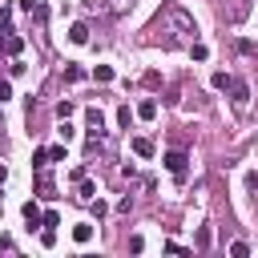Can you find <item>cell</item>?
I'll return each instance as SVG.
<instances>
[{
    "label": "cell",
    "instance_id": "cell-1",
    "mask_svg": "<svg viewBox=\"0 0 258 258\" xmlns=\"http://www.w3.org/2000/svg\"><path fill=\"white\" fill-rule=\"evenodd\" d=\"M85 8L89 12H125V8H133V0H85Z\"/></svg>",
    "mask_w": 258,
    "mask_h": 258
},
{
    "label": "cell",
    "instance_id": "cell-2",
    "mask_svg": "<svg viewBox=\"0 0 258 258\" xmlns=\"http://www.w3.org/2000/svg\"><path fill=\"white\" fill-rule=\"evenodd\" d=\"M161 161H165V169H169V173H173V177H177V181H181V177H185V161H189V157H185V153H181V149H173V153H165V157H161Z\"/></svg>",
    "mask_w": 258,
    "mask_h": 258
},
{
    "label": "cell",
    "instance_id": "cell-3",
    "mask_svg": "<svg viewBox=\"0 0 258 258\" xmlns=\"http://www.w3.org/2000/svg\"><path fill=\"white\" fill-rule=\"evenodd\" d=\"M230 93H234V105H238V109H246V101H250L246 81H234V77H230Z\"/></svg>",
    "mask_w": 258,
    "mask_h": 258
},
{
    "label": "cell",
    "instance_id": "cell-4",
    "mask_svg": "<svg viewBox=\"0 0 258 258\" xmlns=\"http://www.w3.org/2000/svg\"><path fill=\"white\" fill-rule=\"evenodd\" d=\"M20 8H24L32 20H44V16H48V4H44V0H20Z\"/></svg>",
    "mask_w": 258,
    "mask_h": 258
},
{
    "label": "cell",
    "instance_id": "cell-5",
    "mask_svg": "<svg viewBox=\"0 0 258 258\" xmlns=\"http://www.w3.org/2000/svg\"><path fill=\"white\" fill-rule=\"evenodd\" d=\"M73 242H77V246L93 242V222H77V226H73Z\"/></svg>",
    "mask_w": 258,
    "mask_h": 258
},
{
    "label": "cell",
    "instance_id": "cell-6",
    "mask_svg": "<svg viewBox=\"0 0 258 258\" xmlns=\"http://www.w3.org/2000/svg\"><path fill=\"white\" fill-rule=\"evenodd\" d=\"M129 149H133L137 157H153V141H149V137H133V141H129Z\"/></svg>",
    "mask_w": 258,
    "mask_h": 258
},
{
    "label": "cell",
    "instance_id": "cell-7",
    "mask_svg": "<svg viewBox=\"0 0 258 258\" xmlns=\"http://www.w3.org/2000/svg\"><path fill=\"white\" fill-rule=\"evenodd\" d=\"M36 189H40V198H52V177H48V165H44V169H36Z\"/></svg>",
    "mask_w": 258,
    "mask_h": 258
},
{
    "label": "cell",
    "instance_id": "cell-8",
    "mask_svg": "<svg viewBox=\"0 0 258 258\" xmlns=\"http://www.w3.org/2000/svg\"><path fill=\"white\" fill-rule=\"evenodd\" d=\"M69 40H73V44H85V40H89V24H85V20H77V24L69 28Z\"/></svg>",
    "mask_w": 258,
    "mask_h": 258
},
{
    "label": "cell",
    "instance_id": "cell-9",
    "mask_svg": "<svg viewBox=\"0 0 258 258\" xmlns=\"http://www.w3.org/2000/svg\"><path fill=\"white\" fill-rule=\"evenodd\" d=\"M137 117H141V121H153V117H157V101H153V97H145V101L137 105Z\"/></svg>",
    "mask_w": 258,
    "mask_h": 258
},
{
    "label": "cell",
    "instance_id": "cell-10",
    "mask_svg": "<svg viewBox=\"0 0 258 258\" xmlns=\"http://www.w3.org/2000/svg\"><path fill=\"white\" fill-rule=\"evenodd\" d=\"M0 48H4L8 56H16V52L24 48V40H20V36H4V40H0Z\"/></svg>",
    "mask_w": 258,
    "mask_h": 258
},
{
    "label": "cell",
    "instance_id": "cell-11",
    "mask_svg": "<svg viewBox=\"0 0 258 258\" xmlns=\"http://www.w3.org/2000/svg\"><path fill=\"white\" fill-rule=\"evenodd\" d=\"M24 222L28 226H40V206L36 202H24Z\"/></svg>",
    "mask_w": 258,
    "mask_h": 258
},
{
    "label": "cell",
    "instance_id": "cell-12",
    "mask_svg": "<svg viewBox=\"0 0 258 258\" xmlns=\"http://www.w3.org/2000/svg\"><path fill=\"white\" fill-rule=\"evenodd\" d=\"M64 81L73 85V81H85V69L81 64H64Z\"/></svg>",
    "mask_w": 258,
    "mask_h": 258
},
{
    "label": "cell",
    "instance_id": "cell-13",
    "mask_svg": "<svg viewBox=\"0 0 258 258\" xmlns=\"http://www.w3.org/2000/svg\"><path fill=\"white\" fill-rule=\"evenodd\" d=\"M56 133H60V141H73V137H77V129L69 125V117H60V125H56Z\"/></svg>",
    "mask_w": 258,
    "mask_h": 258
},
{
    "label": "cell",
    "instance_id": "cell-14",
    "mask_svg": "<svg viewBox=\"0 0 258 258\" xmlns=\"http://www.w3.org/2000/svg\"><path fill=\"white\" fill-rule=\"evenodd\" d=\"M77 198H81V202H93V198H97V185L81 177V194H77Z\"/></svg>",
    "mask_w": 258,
    "mask_h": 258
},
{
    "label": "cell",
    "instance_id": "cell-15",
    "mask_svg": "<svg viewBox=\"0 0 258 258\" xmlns=\"http://www.w3.org/2000/svg\"><path fill=\"white\" fill-rule=\"evenodd\" d=\"M93 77H97L101 85H109V81H113V69H109V64H97V69H93Z\"/></svg>",
    "mask_w": 258,
    "mask_h": 258
},
{
    "label": "cell",
    "instance_id": "cell-16",
    "mask_svg": "<svg viewBox=\"0 0 258 258\" xmlns=\"http://www.w3.org/2000/svg\"><path fill=\"white\" fill-rule=\"evenodd\" d=\"M129 121H133V113H129V105H121V109H117V125L129 129Z\"/></svg>",
    "mask_w": 258,
    "mask_h": 258
},
{
    "label": "cell",
    "instance_id": "cell-17",
    "mask_svg": "<svg viewBox=\"0 0 258 258\" xmlns=\"http://www.w3.org/2000/svg\"><path fill=\"white\" fill-rule=\"evenodd\" d=\"M40 226H52V230H56V226H60V214H56V210H48V214H40Z\"/></svg>",
    "mask_w": 258,
    "mask_h": 258
},
{
    "label": "cell",
    "instance_id": "cell-18",
    "mask_svg": "<svg viewBox=\"0 0 258 258\" xmlns=\"http://www.w3.org/2000/svg\"><path fill=\"white\" fill-rule=\"evenodd\" d=\"M210 85H214V89H230V77H226V73H214Z\"/></svg>",
    "mask_w": 258,
    "mask_h": 258
},
{
    "label": "cell",
    "instance_id": "cell-19",
    "mask_svg": "<svg viewBox=\"0 0 258 258\" xmlns=\"http://www.w3.org/2000/svg\"><path fill=\"white\" fill-rule=\"evenodd\" d=\"M32 165L44 169V165H48V149H36V153H32Z\"/></svg>",
    "mask_w": 258,
    "mask_h": 258
},
{
    "label": "cell",
    "instance_id": "cell-20",
    "mask_svg": "<svg viewBox=\"0 0 258 258\" xmlns=\"http://www.w3.org/2000/svg\"><path fill=\"white\" fill-rule=\"evenodd\" d=\"M40 242H44V246H52V242H56V230H52V226H44V230H40Z\"/></svg>",
    "mask_w": 258,
    "mask_h": 258
},
{
    "label": "cell",
    "instance_id": "cell-21",
    "mask_svg": "<svg viewBox=\"0 0 258 258\" xmlns=\"http://www.w3.org/2000/svg\"><path fill=\"white\" fill-rule=\"evenodd\" d=\"M129 250H133V254H141V250H145V238H141V234H133V238H129Z\"/></svg>",
    "mask_w": 258,
    "mask_h": 258
},
{
    "label": "cell",
    "instance_id": "cell-22",
    "mask_svg": "<svg viewBox=\"0 0 258 258\" xmlns=\"http://www.w3.org/2000/svg\"><path fill=\"white\" fill-rule=\"evenodd\" d=\"M230 254H234V258H246V254H250V246H246V242H234V246H230Z\"/></svg>",
    "mask_w": 258,
    "mask_h": 258
},
{
    "label": "cell",
    "instance_id": "cell-23",
    "mask_svg": "<svg viewBox=\"0 0 258 258\" xmlns=\"http://www.w3.org/2000/svg\"><path fill=\"white\" fill-rule=\"evenodd\" d=\"M48 161H64V145H52L48 149Z\"/></svg>",
    "mask_w": 258,
    "mask_h": 258
},
{
    "label": "cell",
    "instance_id": "cell-24",
    "mask_svg": "<svg viewBox=\"0 0 258 258\" xmlns=\"http://www.w3.org/2000/svg\"><path fill=\"white\" fill-rule=\"evenodd\" d=\"M206 246H210V230L202 226V230H198V250H206Z\"/></svg>",
    "mask_w": 258,
    "mask_h": 258
},
{
    "label": "cell",
    "instance_id": "cell-25",
    "mask_svg": "<svg viewBox=\"0 0 258 258\" xmlns=\"http://www.w3.org/2000/svg\"><path fill=\"white\" fill-rule=\"evenodd\" d=\"M8 97H12V85H8V81H0V101H8Z\"/></svg>",
    "mask_w": 258,
    "mask_h": 258
},
{
    "label": "cell",
    "instance_id": "cell-26",
    "mask_svg": "<svg viewBox=\"0 0 258 258\" xmlns=\"http://www.w3.org/2000/svg\"><path fill=\"white\" fill-rule=\"evenodd\" d=\"M246 185H250V189H258V173H250V177H246Z\"/></svg>",
    "mask_w": 258,
    "mask_h": 258
},
{
    "label": "cell",
    "instance_id": "cell-27",
    "mask_svg": "<svg viewBox=\"0 0 258 258\" xmlns=\"http://www.w3.org/2000/svg\"><path fill=\"white\" fill-rule=\"evenodd\" d=\"M4 177H8V169H4V165H0V185H4Z\"/></svg>",
    "mask_w": 258,
    "mask_h": 258
},
{
    "label": "cell",
    "instance_id": "cell-28",
    "mask_svg": "<svg viewBox=\"0 0 258 258\" xmlns=\"http://www.w3.org/2000/svg\"><path fill=\"white\" fill-rule=\"evenodd\" d=\"M0 121H4V113H0Z\"/></svg>",
    "mask_w": 258,
    "mask_h": 258
}]
</instances>
